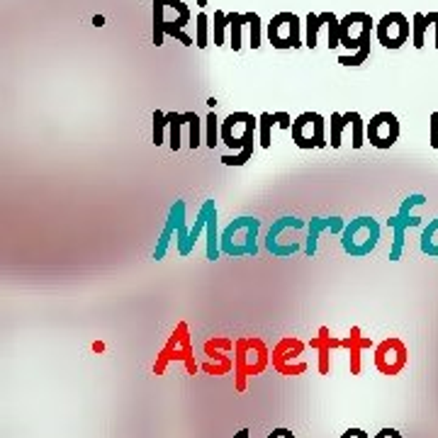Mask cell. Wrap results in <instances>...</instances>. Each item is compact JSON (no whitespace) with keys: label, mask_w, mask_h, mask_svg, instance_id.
Masks as SVG:
<instances>
[{"label":"cell","mask_w":438,"mask_h":438,"mask_svg":"<svg viewBox=\"0 0 438 438\" xmlns=\"http://www.w3.org/2000/svg\"><path fill=\"white\" fill-rule=\"evenodd\" d=\"M375 365L377 371L385 375H397V373L407 365V348L399 339H387L377 346L375 351Z\"/></svg>","instance_id":"cell-14"},{"label":"cell","mask_w":438,"mask_h":438,"mask_svg":"<svg viewBox=\"0 0 438 438\" xmlns=\"http://www.w3.org/2000/svg\"><path fill=\"white\" fill-rule=\"evenodd\" d=\"M375 22L368 12H351L341 20V47L348 52H358L365 44H371V34Z\"/></svg>","instance_id":"cell-10"},{"label":"cell","mask_w":438,"mask_h":438,"mask_svg":"<svg viewBox=\"0 0 438 438\" xmlns=\"http://www.w3.org/2000/svg\"><path fill=\"white\" fill-rule=\"evenodd\" d=\"M268 438H295V433H292L290 428H273V431L268 433Z\"/></svg>","instance_id":"cell-36"},{"label":"cell","mask_w":438,"mask_h":438,"mask_svg":"<svg viewBox=\"0 0 438 438\" xmlns=\"http://www.w3.org/2000/svg\"><path fill=\"white\" fill-rule=\"evenodd\" d=\"M255 134H258V120L249 112H231L222 122V144L234 152H244L246 146H253Z\"/></svg>","instance_id":"cell-6"},{"label":"cell","mask_w":438,"mask_h":438,"mask_svg":"<svg viewBox=\"0 0 438 438\" xmlns=\"http://www.w3.org/2000/svg\"><path fill=\"white\" fill-rule=\"evenodd\" d=\"M251 156H253V146H246L244 152H234L222 156V163L225 166H244L246 161H251Z\"/></svg>","instance_id":"cell-32"},{"label":"cell","mask_w":438,"mask_h":438,"mask_svg":"<svg viewBox=\"0 0 438 438\" xmlns=\"http://www.w3.org/2000/svg\"><path fill=\"white\" fill-rule=\"evenodd\" d=\"M304 227V222L302 219H298V217H280V219H275L273 222V227L268 229V236H266V249H268V253H273V255H278V258H287V255H292V253H298L300 251V244H280V234L285 229H302Z\"/></svg>","instance_id":"cell-13"},{"label":"cell","mask_w":438,"mask_h":438,"mask_svg":"<svg viewBox=\"0 0 438 438\" xmlns=\"http://www.w3.org/2000/svg\"><path fill=\"white\" fill-rule=\"evenodd\" d=\"M273 117H275V125L280 127V129H292V117L287 115V112H273Z\"/></svg>","instance_id":"cell-34"},{"label":"cell","mask_w":438,"mask_h":438,"mask_svg":"<svg viewBox=\"0 0 438 438\" xmlns=\"http://www.w3.org/2000/svg\"><path fill=\"white\" fill-rule=\"evenodd\" d=\"M348 127V122L344 120L341 112H334L331 115V149H339L341 146V132Z\"/></svg>","instance_id":"cell-29"},{"label":"cell","mask_w":438,"mask_h":438,"mask_svg":"<svg viewBox=\"0 0 438 438\" xmlns=\"http://www.w3.org/2000/svg\"><path fill=\"white\" fill-rule=\"evenodd\" d=\"M309 236H307V246H304V253L307 258H314L317 255V244H319V236L324 231H344L346 229V222L341 217H312L309 219Z\"/></svg>","instance_id":"cell-15"},{"label":"cell","mask_w":438,"mask_h":438,"mask_svg":"<svg viewBox=\"0 0 438 438\" xmlns=\"http://www.w3.org/2000/svg\"><path fill=\"white\" fill-rule=\"evenodd\" d=\"M368 56H371V44H365V47L358 49V52H351V54H346V56H339V63L341 66H360V63L368 61Z\"/></svg>","instance_id":"cell-28"},{"label":"cell","mask_w":438,"mask_h":438,"mask_svg":"<svg viewBox=\"0 0 438 438\" xmlns=\"http://www.w3.org/2000/svg\"><path fill=\"white\" fill-rule=\"evenodd\" d=\"M380 241V225L373 217H355L351 219L346 229L341 231V246L351 258H365L375 251Z\"/></svg>","instance_id":"cell-2"},{"label":"cell","mask_w":438,"mask_h":438,"mask_svg":"<svg viewBox=\"0 0 438 438\" xmlns=\"http://www.w3.org/2000/svg\"><path fill=\"white\" fill-rule=\"evenodd\" d=\"M341 438H368V433L363 428H348L346 433H341Z\"/></svg>","instance_id":"cell-38"},{"label":"cell","mask_w":438,"mask_h":438,"mask_svg":"<svg viewBox=\"0 0 438 438\" xmlns=\"http://www.w3.org/2000/svg\"><path fill=\"white\" fill-rule=\"evenodd\" d=\"M375 36L385 49H399L409 42L412 25L402 12H390L380 22H375Z\"/></svg>","instance_id":"cell-11"},{"label":"cell","mask_w":438,"mask_h":438,"mask_svg":"<svg viewBox=\"0 0 438 438\" xmlns=\"http://www.w3.org/2000/svg\"><path fill=\"white\" fill-rule=\"evenodd\" d=\"M322 22L328 27V49L341 47V20L334 15V12H322Z\"/></svg>","instance_id":"cell-18"},{"label":"cell","mask_w":438,"mask_h":438,"mask_svg":"<svg viewBox=\"0 0 438 438\" xmlns=\"http://www.w3.org/2000/svg\"><path fill=\"white\" fill-rule=\"evenodd\" d=\"M292 141L300 149H324L326 141V125L319 112H302L292 122Z\"/></svg>","instance_id":"cell-8"},{"label":"cell","mask_w":438,"mask_h":438,"mask_svg":"<svg viewBox=\"0 0 438 438\" xmlns=\"http://www.w3.org/2000/svg\"><path fill=\"white\" fill-rule=\"evenodd\" d=\"M426 22H428V25H433V42H436L433 47L438 49V12H428Z\"/></svg>","instance_id":"cell-35"},{"label":"cell","mask_w":438,"mask_h":438,"mask_svg":"<svg viewBox=\"0 0 438 438\" xmlns=\"http://www.w3.org/2000/svg\"><path fill=\"white\" fill-rule=\"evenodd\" d=\"M344 120L348 122L351 134H353V149H360L365 144V125L358 112H344Z\"/></svg>","instance_id":"cell-20"},{"label":"cell","mask_w":438,"mask_h":438,"mask_svg":"<svg viewBox=\"0 0 438 438\" xmlns=\"http://www.w3.org/2000/svg\"><path fill=\"white\" fill-rule=\"evenodd\" d=\"M166 129H168V115L156 110L154 112V144L161 146L166 141Z\"/></svg>","instance_id":"cell-26"},{"label":"cell","mask_w":438,"mask_h":438,"mask_svg":"<svg viewBox=\"0 0 438 438\" xmlns=\"http://www.w3.org/2000/svg\"><path fill=\"white\" fill-rule=\"evenodd\" d=\"M168 115V146L173 152H178L182 144V125H185V115H178V112H166Z\"/></svg>","instance_id":"cell-17"},{"label":"cell","mask_w":438,"mask_h":438,"mask_svg":"<svg viewBox=\"0 0 438 438\" xmlns=\"http://www.w3.org/2000/svg\"><path fill=\"white\" fill-rule=\"evenodd\" d=\"M419 249L428 258H438V219H431L428 227H424L421 236H419Z\"/></svg>","instance_id":"cell-16"},{"label":"cell","mask_w":438,"mask_h":438,"mask_svg":"<svg viewBox=\"0 0 438 438\" xmlns=\"http://www.w3.org/2000/svg\"><path fill=\"white\" fill-rule=\"evenodd\" d=\"M173 231H178V253L180 255H190L188 249V236L190 229L185 227V202L182 200H176L168 209V219H166V227L161 231V239H158L156 249H154V261H163V255L168 251V241H171Z\"/></svg>","instance_id":"cell-5"},{"label":"cell","mask_w":438,"mask_h":438,"mask_svg":"<svg viewBox=\"0 0 438 438\" xmlns=\"http://www.w3.org/2000/svg\"><path fill=\"white\" fill-rule=\"evenodd\" d=\"M229 27V20H227V12L217 10L214 12V47H222L225 44V32Z\"/></svg>","instance_id":"cell-30"},{"label":"cell","mask_w":438,"mask_h":438,"mask_svg":"<svg viewBox=\"0 0 438 438\" xmlns=\"http://www.w3.org/2000/svg\"><path fill=\"white\" fill-rule=\"evenodd\" d=\"M227 20H229V34H231L229 47L234 49V52H239V49H241V32H244L246 17L239 15V12H229V15H227Z\"/></svg>","instance_id":"cell-21"},{"label":"cell","mask_w":438,"mask_h":438,"mask_svg":"<svg viewBox=\"0 0 438 438\" xmlns=\"http://www.w3.org/2000/svg\"><path fill=\"white\" fill-rule=\"evenodd\" d=\"M190 22V10L182 0H154V44L161 47L166 34L178 36Z\"/></svg>","instance_id":"cell-3"},{"label":"cell","mask_w":438,"mask_h":438,"mask_svg":"<svg viewBox=\"0 0 438 438\" xmlns=\"http://www.w3.org/2000/svg\"><path fill=\"white\" fill-rule=\"evenodd\" d=\"M424 202H426V198H424L421 193L409 195V198L402 202L399 212H397L395 217L387 219V227L392 229L390 261H399V258H402V251H404V234H407L409 227H419V225H421V217H414L412 207H417V205H424Z\"/></svg>","instance_id":"cell-4"},{"label":"cell","mask_w":438,"mask_h":438,"mask_svg":"<svg viewBox=\"0 0 438 438\" xmlns=\"http://www.w3.org/2000/svg\"><path fill=\"white\" fill-rule=\"evenodd\" d=\"M428 134H431V146L438 149V112H431V122H428Z\"/></svg>","instance_id":"cell-33"},{"label":"cell","mask_w":438,"mask_h":438,"mask_svg":"<svg viewBox=\"0 0 438 438\" xmlns=\"http://www.w3.org/2000/svg\"><path fill=\"white\" fill-rule=\"evenodd\" d=\"M322 17L314 15V12H309L307 15V39H304V47L314 49L317 47V36H319V27H322Z\"/></svg>","instance_id":"cell-27"},{"label":"cell","mask_w":438,"mask_h":438,"mask_svg":"<svg viewBox=\"0 0 438 438\" xmlns=\"http://www.w3.org/2000/svg\"><path fill=\"white\" fill-rule=\"evenodd\" d=\"M205 136H207V146H209V149H214V146L222 141V122L217 120L214 110L207 115V120H205Z\"/></svg>","instance_id":"cell-23"},{"label":"cell","mask_w":438,"mask_h":438,"mask_svg":"<svg viewBox=\"0 0 438 438\" xmlns=\"http://www.w3.org/2000/svg\"><path fill=\"white\" fill-rule=\"evenodd\" d=\"M246 25H249V34H251V49L261 47L263 32H261V15L258 12H244Z\"/></svg>","instance_id":"cell-25"},{"label":"cell","mask_w":438,"mask_h":438,"mask_svg":"<svg viewBox=\"0 0 438 438\" xmlns=\"http://www.w3.org/2000/svg\"><path fill=\"white\" fill-rule=\"evenodd\" d=\"M207 231V261H217L222 249H219V234H217V205L214 200H205L202 207L198 212V219H195V227L190 229L188 236V249L193 253L195 244H198V236Z\"/></svg>","instance_id":"cell-7"},{"label":"cell","mask_w":438,"mask_h":438,"mask_svg":"<svg viewBox=\"0 0 438 438\" xmlns=\"http://www.w3.org/2000/svg\"><path fill=\"white\" fill-rule=\"evenodd\" d=\"M234 438H251V431H249V428H241V431L236 433Z\"/></svg>","instance_id":"cell-39"},{"label":"cell","mask_w":438,"mask_h":438,"mask_svg":"<svg viewBox=\"0 0 438 438\" xmlns=\"http://www.w3.org/2000/svg\"><path fill=\"white\" fill-rule=\"evenodd\" d=\"M365 136L375 149H390L395 146L397 136H399V120L395 112H377L368 125H365Z\"/></svg>","instance_id":"cell-12"},{"label":"cell","mask_w":438,"mask_h":438,"mask_svg":"<svg viewBox=\"0 0 438 438\" xmlns=\"http://www.w3.org/2000/svg\"><path fill=\"white\" fill-rule=\"evenodd\" d=\"M375 438H402V433L397 431V428H390V426H387V428H382L380 433H375Z\"/></svg>","instance_id":"cell-37"},{"label":"cell","mask_w":438,"mask_h":438,"mask_svg":"<svg viewBox=\"0 0 438 438\" xmlns=\"http://www.w3.org/2000/svg\"><path fill=\"white\" fill-rule=\"evenodd\" d=\"M103 22H105L103 15H95V17H93V25H95V27H103Z\"/></svg>","instance_id":"cell-40"},{"label":"cell","mask_w":438,"mask_h":438,"mask_svg":"<svg viewBox=\"0 0 438 438\" xmlns=\"http://www.w3.org/2000/svg\"><path fill=\"white\" fill-rule=\"evenodd\" d=\"M268 39L275 49H300L302 47V25L295 12H278L268 22Z\"/></svg>","instance_id":"cell-9"},{"label":"cell","mask_w":438,"mask_h":438,"mask_svg":"<svg viewBox=\"0 0 438 438\" xmlns=\"http://www.w3.org/2000/svg\"><path fill=\"white\" fill-rule=\"evenodd\" d=\"M426 30H428V22L424 12H417L412 17V44L414 49H424V42H426Z\"/></svg>","instance_id":"cell-22"},{"label":"cell","mask_w":438,"mask_h":438,"mask_svg":"<svg viewBox=\"0 0 438 438\" xmlns=\"http://www.w3.org/2000/svg\"><path fill=\"white\" fill-rule=\"evenodd\" d=\"M207 22L209 17L205 15V12H200L198 17H195V32H198V36H195V44H198V49H205L207 47Z\"/></svg>","instance_id":"cell-31"},{"label":"cell","mask_w":438,"mask_h":438,"mask_svg":"<svg viewBox=\"0 0 438 438\" xmlns=\"http://www.w3.org/2000/svg\"><path fill=\"white\" fill-rule=\"evenodd\" d=\"M273 125H275V117H273V112H263L261 117H258V144L263 146V149H271L273 144Z\"/></svg>","instance_id":"cell-19"},{"label":"cell","mask_w":438,"mask_h":438,"mask_svg":"<svg viewBox=\"0 0 438 438\" xmlns=\"http://www.w3.org/2000/svg\"><path fill=\"white\" fill-rule=\"evenodd\" d=\"M258 229L261 222L255 217H236L231 225H227L219 234V249L225 255H255L258 253Z\"/></svg>","instance_id":"cell-1"},{"label":"cell","mask_w":438,"mask_h":438,"mask_svg":"<svg viewBox=\"0 0 438 438\" xmlns=\"http://www.w3.org/2000/svg\"><path fill=\"white\" fill-rule=\"evenodd\" d=\"M185 122H188V146L195 152V149L202 144V139H200V134H202V122H200V117L195 115V112H185Z\"/></svg>","instance_id":"cell-24"}]
</instances>
